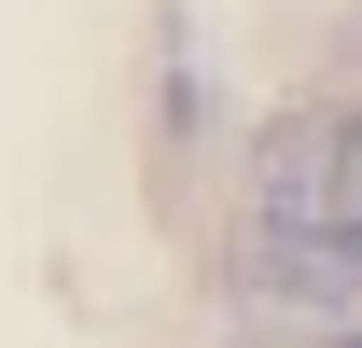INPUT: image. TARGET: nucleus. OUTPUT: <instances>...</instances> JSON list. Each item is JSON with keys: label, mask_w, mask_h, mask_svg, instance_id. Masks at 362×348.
<instances>
[{"label": "nucleus", "mask_w": 362, "mask_h": 348, "mask_svg": "<svg viewBox=\"0 0 362 348\" xmlns=\"http://www.w3.org/2000/svg\"><path fill=\"white\" fill-rule=\"evenodd\" d=\"M334 237V112H279L251 153V251H307Z\"/></svg>", "instance_id": "f257e3e1"}]
</instances>
